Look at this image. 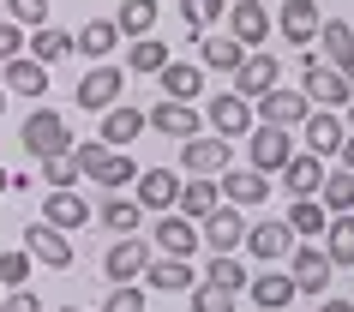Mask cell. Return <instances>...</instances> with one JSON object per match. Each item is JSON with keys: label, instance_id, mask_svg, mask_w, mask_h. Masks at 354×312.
<instances>
[{"label": "cell", "instance_id": "ee69618b", "mask_svg": "<svg viewBox=\"0 0 354 312\" xmlns=\"http://www.w3.org/2000/svg\"><path fill=\"white\" fill-rule=\"evenodd\" d=\"M102 312H145V288H138V282H114V294L102 300Z\"/></svg>", "mask_w": 354, "mask_h": 312}, {"label": "cell", "instance_id": "9c48e42d", "mask_svg": "<svg viewBox=\"0 0 354 312\" xmlns=\"http://www.w3.org/2000/svg\"><path fill=\"white\" fill-rule=\"evenodd\" d=\"M150 246H156L162 258H192L205 240H198V222H187L180 210H162L156 228H150Z\"/></svg>", "mask_w": 354, "mask_h": 312}, {"label": "cell", "instance_id": "5b68a950", "mask_svg": "<svg viewBox=\"0 0 354 312\" xmlns=\"http://www.w3.org/2000/svg\"><path fill=\"white\" fill-rule=\"evenodd\" d=\"M295 156V138H288V127H252L246 132V168H259V174H282V163Z\"/></svg>", "mask_w": 354, "mask_h": 312}, {"label": "cell", "instance_id": "44dd1931", "mask_svg": "<svg viewBox=\"0 0 354 312\" xmlns=\"http://www.w3.org/2000/svg\"><path fill=\"white\" fill-rule=\"evenodd\" d=\"M216 192H223V204H270V174H259V168H223Z\"/></svg>", "mask_w": 354, "mask_h": 312}, {"label": "cell", "instance_id": "f1b7e54d", "mask_svg": "<svg viewBox=\"0 0 354 312\" xmlns=\"http://www.w3.org/2000/svg\"><path fill=\"white\" fill-rule=\"evenodd\" d=\"M73 48L84 60H109L114 48H120V30H114V19H84V30L73 37Z\"/></svg>", "mask_w": 354, "mask_h": 312}, {"label": "cell", "instance_id": "d590c367", "mask_svg": "<svg viewBox=\"0 0 354 312\" xmlns=\"http://www.w3.org/2000/svg\"><path fill=\"white\" fill-rule=\"evenodd\" d=\"M114 30H120V37H150V30H156V0H127V6H120V12H114Z\"/></svg>", "mask_w": 354, "mask_h": 312}, {"label": "cell", "instance_id": "60d3db41", "mask_svg": "<svg viewBox=\"0 0 354 312\" xmlns=\"http://www.w3.org/2000/svg\"><path fill=\"white\" fill-rule=\"evenodd\" d=\"M0 19H12L19 30H42L48 24V0H0Z\"/></svg>", "mask_w": 354, "mask_h": 312}, {"label": "cell", "instance_id": "db71d44e", "mask_svg": "<svg viewBox=\"0 0 354 312\" xmlns=\"http://www.w3.org/2000/svg\"><path fill=\"white\" fill-rule=\"evenodd\" d=\"M55 312H84V306H55Z\"/></svg>", "mask_w": 354, "mask_h": 312}, {"label": "cell", "instance_id": "f35d334b", "mask_svg": "<svg viewBox=\"0 0 354 312\" xmlns=\"http://www.w3.org/2000/svg\"><path fill=\"white\" fill-rule=\"evenodd\" d=\"M223 12H228V0H180V24H187V37H192V42L205 37V30L223 19Z\"/></svg>", "mask_w": 354, "mask_h": 312}, {"label": "cell", "instance_id": "83f0119b", "mask_svg": "<svg viewBox=\"0 0 354 312\" xmlns=\"http://www.w3.org/2000/svg\"><path fill=\"white\" fill-rule=\"evenodd\" d=\"M156 78H162V96H168V102H192V96L205 91V66H198V60H168Z\"/></svg>", "mask_w": 354, "mask_h": 312}, {"label": "cell", "instance_id": "4316f807", "mask_svg": "<svg viewBox=\"0 0 354 312\" xmlns=\"http://www.w3.org/2000/svg\"><path fill=\"white\" fill-rule=\"evenodd\" d=\"M216 204H223L216 181H205V174H187V181H180V199H174V210H180L187 222H205Z\"/></svg>", "mask_w": 354, "mask_h": 312}, {"label": "cell", "instance_id": "d4e9b609", "mask_svg": "<svg viewBox=\"0 0 354 312\" xmlns=\"http://www.w3.org/2000/svg\"><path fill=\"white\" fill-rule=\"evenodd\" d=\"M145 120L162 132V138H180V145H187V138H198V109H187V102H168V96L145 114Z\"/></svg>", "mask_w": 354, "mask_h": 312}, {"label": "cell", "instance_id": "f907efd6", "mask_svg": "<svg viewBox=\"0 0 354 312\" xmlns=\"http://www.w3.org/2000/svg\"><path fill=\"white\" fill-rule=\"evenodd\" d=\"M336 73H342V78H348V84H354V42H348V55L336 60Z\"/></svg>", "mask_w": 354, "mask_h": 312}, {"label": "cell", "instance_id": "836d02e7", "mask_svg": "<svg viewBox=\"0 0 354 312\" xmlns=\"http://www.w3.org/2000/svg\"><path fill=\"white\" fill-rule=\"evenodd\" d=\"M318 240H324V258H330L336 270H342V264H354V210H348V217H330Z\"/></svg>", "mask_w": 354, "mask_h": 312}, {"label": "cell", "instance_id": "ab89813d", "mask_svg": "<svg viewBox=\"0 0 354 312\" xmlns=\"http://www.w3.org/2000/svg\"><path fill=\"white\" fill-rule=\"evenodd\" d=\"M42 181H48V186H78V181H84L78 145H73V150H55V156H42Z\"/></svg>", "mask_w": 354, "mask_h": 312}, {"label": "cell", "instance_id": "7c38bea8", "mask_svg": "<svg viewBox=\"0 0 354 312\" xmlns=\"http://www.w3.org/2000/svg\"><path fill=\"white\" fill-rule=\"evenodd\" d=\"M306 114H313V102H306L300 91H288V84H277V91H264L259 102H252V120H264V127H288V132H295Z\"/></svg>", "mask_w": 354, "mask_h": 312}, {"label": "cell", "instance_id": "7a4b0ae2", "mask_svg": "<svg viewBox=\"0 0 354 312\" xmlns=\"http://www.w3.org/2000/svg\"><path fill=\"white\" fill-rule=\"evenodd\" d=\"M300 96L313 102V109H348V96H354V84L342 73H336L330 60H300Z\"/></svg>", "mask_w": 354, "mask_h": 312}, {"label": "cell", "instance_id": "f6af8a7d", "mask_svg": "<svg viewBox=\"0 0 354 312\" xmlns=\"http://www.w3.org/2000/svg\"><path fill=\"white\" fill-rule=\"evenodd\" d=\"M187 300H192V312H234V294L210 288V282H198V288H192Z\"/></svg>", "mask_w": 354, "mask_h": 312}, {"label": "cell", "instance_id": "ba28073f", "mask_svg": "<svg viewBox=\"0 0 354 312\" xmlns=\"http://www.w3.org/2000/svg\"><path fill=\"white\" fill-rule=\"evenodd\" d=\"M205 120H210V132H216V138H228V145L259 127V120H252V102H246V96H234V91L210 96V102H205Z\"/></svg>", "mask_w": 354, "mask_h": 312}, {"label": "cell", "instance_id": "c3c4849f", "mask_svg": "<svg viewBox=\"0 0 354 312\" xmlns=\"http://www.w3.org/2000/svg\"><path fill=\"white\" fill-rule=\"evenodd\" d=\"M0 312H42V306L30 288H12V294H0Z\"/></svg>", "mask_w": 354, "mask_h": 312}, {"label": "cell", "instance_id": "7402d4cb", "mask_svg": "<svg viewBox=\"0 0 354 312\" xmlns=\"http://www.w3.org/2000/svg\"><path fill=\"white\" fill-rule=\"evenodd\" d=\"M180 168L216 181V174L228 168V138H216V132H210V138H187V145H180Z\"/></svg>", "mask_w": 354, "mask_h": 312}, {"label": "cell", "instance_id": "484cf974", "mask_svg": "<svg viewBox=\"0 0 354 312\" xmlns=\"http://www.w3.org/2000/svg\"><path fill=\"white\" fill-rule=\"evenodd\" d=\"M0 91H12V96H30V102H42V96H48V66H42V60H30V55L6 60V84H0Z\"/></svg>", "mask_w": 354, "mask_h": 312}, {"label": "cell", "instance_id": "f546056e", "mask_svg": "<svg viewBox=\"0 0 354 312\" xmlns=\"http://www.w3.org/2000/svg\"><path fill=\"white\" fill-rule=\"evenodd\" d=\"M198 282H210V288H223V294H241L252 276H246V264H241L234 253H210V258H205V276H198Z\"/></svg>", "mask_w": 354, "mask_h": 312}, {"label": "cell", "instance_id": "e0dca14e", "mask_svg": "<svg viewBox=\"0 0 354 312\" xmlns=\"http://www.w3.org/2000/svg\"><path fill=\"white\" fill-rule=\"evenodd\" d=\"M145 288L150 294H192L198 288V270H192V258H150L145 264Z\"/></svg>", "mask_w": 354, "mask_h": 312}, {"label": "cell", "instance_id": "f5cc1de1", "mask_svg": "<svg viewBox=\"0 0 354 312\" xmlns=\"http://www.w3.org/2000/svg\"><path fill=\"white\" fill-rule=\"evenodd\" d=\"M342 127H348V132H354V96H348V109H342Z\"/></svg>", "mask_w": 354, "mask_h": 312}, {"label": "cell", "instance_id": "681fc988", "mask_svg": "<svg viewBox=\"0 0 354 312\" xmlns=\"http://www.w3.org/2000/svg\"><path fill=\"white\" fill-rule=\"evenodd\" d=\"M313 312H354V300H330V294H324V300H318Z\"/></svg>", "mask_w": 354, "mask_h": 312}, {"label": "cell", "instance_id": "52a82bcc", "mask_svg": "<svg viewBox=\"0 0 354 312\" xmlns=\"http://www.w3.org/2000/svg\"><path fill=\"white\" fill-rule=\"evenodd\" d=\"M37 222H48V228H60V235H78V228H91V204L78 199V186H48Z\"/></svg>", "mask_w": 354, "mask_h": 312}, {"label": "cell", "instance_id": "6da1fadb", "mask_svg": "<svg viewBox=\"0 0 354 312\" xmlns=\"http://www.w3.org/2000/svg\"><path fill=\"white\" fill-rule=\"evenodd\" d=\"M19 145L42 163V156H55V150H73V127H66L60 109H30L24 127H19Z\"/></svg>", "mask_w": 354, "mask_h": 312}, {"label": "cell", "instance_id": "8992f818", "mask_svg": "<svg viewBox=\"0 0 354 312\" xmlns=\"http://www.w3.org/2000/svg\"><path fill=\"white\" fill-rule=\"evenodd\" d=\"M330 276H336V264L324 258V246H295V253H288V282H295V294L324 300V294H330Z\"/></svg>", "mask_w": 354, "mask_h": 312}, {"label": "cell", "instance_id": "816d5d0a", "mask_svg": "<svg viewBox=\"0 0 354 312\" xmlns=\"http://www.w3.org/2000/svg\"><path fill=\"white\" fill-rule=\"evenodd\" d=\"M336 156H342V168H348V174H354V132H348V138H342V150H336Z\"/></svg>", "mask_w": 354, "mask_h": 312}, {"label": "cell", "instance_id": "b9f144b4", "mask_svg": "<svg viewBox=\"0 0 354 312\" xmlns=\"http://www.w3.org/2000/svg\"><path fill=\"white\" fill-rule=\"evenodd\" d=\"M313 42H324V60L336 66V60L348 55V42H354V24H348V19H324V24H318V37H313Z\"/></svg>", "mask_w": 354, "mask_h": 312}, {"label": "cell", "instance_id": "4dcf8cb0", "mask_svg": "<svg viewBox=\"0 0 354 312\" xmlns=\"http://www.w3.org/2000/svg\"><path fill=\"white\" fill-rule=\"evenodd\" d=\"M282 222H288V235H295V240H318V235H324V222H330V210H324L318 199H295L288 210H282Z\"/></svg>", "mask_w": 354, "mask_h": 312}, {"label": "cell", "instance_id": "8fae6325", "mask_svg": "<svg viewBox=\"0 0 354 312\" xmlns=\"http://www.w3.org/2000/svg\"><path fill=\"white\" fill-rule=\"evenodd\" d=\"M318 24H324V12H318V0H282L277 19H270V30H277L282 42H295V48H306V42L318 37Z\"/></svg>", "mask_w": 354, "mask_h": 312}, {"label": "cell", "instance_id": "7dc6e473", "mask_svg": "<svg viewBox=\"0 0 354 312\" xmlns=\"http://www.w3.org/2000/svg\"><path fill=\"white\" fill-rule=\"evenodd\" d=\"M24 55V30L12 19H0V66H6V60H19Z\"/></svg>", "mask_w": 354, "mask_h": 312}, {"label": "cell", "instance_id": "7bdbcfd3", "mask_svg": "<svg viewBox=\"0 0 354 312\" xmlns=\"http://www.w3.org/2000/svg\"><path fill=\"white\" fill-rule=\"evenodd\" d=\"M168 60H174V55H168V42H156V37H138V42H132V73H150V78H156Z\"/></svg>", "mask_w": 354, "mask_h": 312}, {"label": "cell", "instance_id": "277c9868", "mask_svg": "<svg viewBox=\"0 0 354 312\" xmlns=\"http://www.w3.org/2000/svg\"><path fill=\"white\" fill-rule=\"evenodd\" d=\"M120 91H127V66H114V60H96V66H84V78H78V109H96L109 114L114 102H120Z\"/></svg>", "mask_w": 354, "mask_h": 312}, {"label": "cell", "instance_id": "5bb4252c", "mask_svg": "<svg viewBox=\"0 0 354 312\" xmlns=\"http://www.w3.org/2000/svg\"><path fill=\"white\" fill-rule=\"evenodd\" d=\"M150 258H156V246H150V240H138V235H120V240L109 246V253H102V270H109L114 282H138Z\"/></svg>", "mask_w": 354, "mask_h": 312}, {"label": "cell", "instance_id": "3957f363", "mask_svg": "<svg viewBox=\"0 0 354 312\" xmlns=\"http://www.w3.org/2000/svg\"><path fill=\"white\" fill-rule=\"evenodd\" d=\"M78 163H84V181H96L102 192H120L127 181H138V168H132L127 150H109L102 138H91V145H78Z\"/></svg>", "mask_w": 354, "mask_h": 312}, {"label": "cell", "instance_id": "9f6ffc18", "mask_svg": "<svg viewBox=\"0 0 354 312\" xmlns=\"http://www.w3.org/2000/svg\"><path fill=\"white\" fill-rule=\"evenodd\" d=\"M0 109H6V91H0Z\"/></svg>", "mask_w": 354, "mask_h": 312}, {"label": "cell", "instance_id": "603a6c76", "mask_svg": "<svg viewBox=\"0 0 354 312\" xmlns=\"http://www.w3.org/2000/svg\"><path fill=\"white\" fill-rule=\"evenodd\" d=\"M282 186H288V199H318V186H324V156L295 150V156L282 163Z\"/></svg>", "mask_w": 354, "mask_h": 312}, {"label": "cell", "instance_id": "74e56055", "mask_svg": "<svg viewBox=\"0 0 354 312\" xmlns=\"http://www.w3.org/2000/svg\"><path fill=\"white\" fill-rule=\"evenodd\" d=\"M96 217L109 222L114 235H138V222H145V204H138V199H114V192H109V199H102V210H96Z\"/></svg>", "mask_w": 354, "mask_h": 312}, {"label": "cell", "instance_id": "cb8c5ba5", "mask_svg": "<svg viewBox=\"0 0 354 312\" xmlns=\"http://www.w3.org/2000/svg\"><path fill=\"white\" fill-rule=\"evenodd\" d=\"M145 127H150L145 109H127V102H114V109L102 114V145H109V150H132Z\"/></svg>", "mask_w": 354, "mask_h": 312}, {"label": "cell", "instance_id": "30bf717a", "mask_svg": "<svg viewBox=\"0 0 354 312\" xmlns=\"http://www.w3.org/2000/svg\"><path fill=\"white\" fill-rule=\"evenodd\" d=\"M198 240H205V253H241V240H246L241 204H216V210L198 222Z\"/></svg>", "mask_w": 354, "mask_h": 312}, {"label": "cell", "instance_id": "bcb514c9", "mask_svg": "<svg viewBox=\"0 0 354 312\" xmlns=\"http://www.w3.org/2000/svg\"><path fill=\"white\" fill-rule=\"evenodd\" d=\"M24 276H30V253H0V282L6 288H24Z\"/></svg>", "mask_w": 354, "mask_h": 312}, {"label": "cell", "instance_id": "11a10c76", "mask_svg": "<svg viewBox=\"0 0 354 312\" xmlns=\"http://www.w3.org/2000/svg\"><path fill=\"white\" fill-rule=\"evenodd\" d=\"M0 192H6V168H0Z\"/></svg>", "mask_w": 354, "mask_h": 312}, {"label": "cell", "instance_id": "1f68e13d", "mask_svg": "<svg viewBox=\"0 0 354 312\" xmlns=\"http://www.w3.org/2000/svg\"><path fill=\"white\" fill-rule=\"evenodd\" d=\"M246 294H252L264 312H282L288 300H295V282H288V270H264V276H252V282H246Z\"/></svg>", "mask_w": 354, "mask_h": 312}, {"label": "cell", "instance_id": "2e32d148", "mask_svg": "<svg viewBox=\"0 0 354 312\" xmlns=\"http://www.w3.org/2000/svg\"><path fill=\"white\" fill-rule=\"evenodd\" d=\"M228 91L246 96V102H259L264 91H277V60L259 55V48H246V60L234 66V73H228Z\"/></svg>", "mask_w": 354, "mask_h": 312}, {"label": "cell", "instance_id": "d6986e66", "mask_svg": "<svg viewBox=\"0 0 354 312\" xmlns=\"http://www.w3.org/2000/svg\"><path fill=\"white\" fill-rule=\"evenodd\" d=\"M132 199L145 204V210H174V199H180V174L174 168H138V181H132Z\"/></svg>", "mask_w": 354, "mask_h": 312}, {"label": "cell", "instance_id": "ffe728a7", "mask_svg": "<svg viewBox=\"0 0 354 312\" xmlns=\"http://www.w3.org/2000/svg\"><path fill=\"white\" fill-rule=\"evenodd\" d=\"M24 253H30V264L66 270V264H73V240L60 235V228H48V222H30V228H24Z\"/></svg>", "mask_w": 354, "mask_h": 312}, {"label": "cell", "instance_id": "ac0fdd59", "mask_svg": "<svg viewBox=\"0 0 354 312\" xmlns=\"http://www.w3.org/2000/svg\"><path fill=\"white\" fill-rule=\"evenodd\" d=\"M300 138H306V156H336L342 138H348V127H342L336 109H313L306 120H300Z\"/></svg>", "mask_w": 354, "mask_h": 312}, {"label": "cell", "instance_id": "d6a6232c", "mask_svg": "<svg viewBox=\"0 0 354 312\" xmlns=\"http://www.w3.org/2000/svg\"><path fill=\"white\" fill-rule=\"evenodd\" d=\"M241 60H246V48L234 37H198V66L205 73H234Z\"/></svg>", "mask_w": 354, "mask_h": 312}, {"label": "cell", "instance_id": "e575fe53", "mask_svg": "<svg viewBox=\"0 0 354 312\" xmlns=\"http://www.w3.org/2000/svg\"><path fill=\"white\" fill-rule=\"evenodd\" d=\"M24 55L42 60V66H48V60H66V55H73V37H66V30H55V24H42V30H24Z\"/></svg>", "mask_w": 354, "mask_h": 312}, {"label": "cell", "instance_id": "9a60e30c", "mask_svg": "<svg viewBox=\"0 0 354 312\" xmlns=\"http://www.w3.org/2000/svg\"><path fill=\"white\" fill-rule=\"evenodd\" d=\"M228 37L241 42V48H259L264 37H270V6L264 0H228Z\"/></svg>", "mask_w": 354, "mask_h": 312}, {"label": "cell", "instance_id": "4fadbf2b", "mask_svg": "<svg viewBox=\"0 0 354 312\" xmlns=\"http://www.w3.org/2000/svg\"><path fill=\"white\" fill-rule=\"evenodd\" d=\"M252 258H264V264H277V258L295 253V235H288V222L282 217H259V222H246V240H241Z\"/></svg>", "mask_w": 354, "mask_h": 312}, {"label": "cell", "instance_id": "8d00e7d4", "mask_svg": "<svg viewBox=\"0 0 354 312\" xmlns=\"http://www.w3.org/2000/svg\"><path fill=\"white\" fill-rule=\"evenodd\" d=\"M318 204H324L330 217H348V210H354V174H348V168L324 174V186H318Z\"/></svg>", "mask_w": 354, "mask_h": 312}]
</instances>
